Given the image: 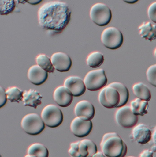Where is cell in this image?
<instances>
[{"mask_svg": "<svg viewBox=\"0 0 156 157\" xmlns=\"http://www.w3.org/2000/svg\"><path fill=\"white\" fill-rule=\"evenodd\" d=\"M71 12L65 2L50 1L38 11L39 25L50 33H61L70 22Z\"/></svg>", "mask_w": 156, "mask_h": 157, "instance_id": "obj_1", "label": "cell"}, {"mask_svg": "<svg viewBox=\"0 0 156 157\" xmlns=\"http://www.w3.org/2000/svg\"><path fill=\"white\" fill-rule=\"evenodd\" d=\"M100 147L106 157H125L128 151L126 144L116 132L105 134Z\"/></svg>", "mask_w": 156, "mask_h": 157, "instance_id": "obj_2", "label": "cell"}, {"mask_svg": "<svg viewBox=\"0 0 156 157\" xmlns=\"http://www.w3.org/2000/svg\"><path fill=\"white\" fill-rule=\"evenodd\" d=\"M96 153V145L94 142L87 139L71 143L69 150L71 157H92Z\"/></svg>", "mask_w": 156, "mask_h": 157, "instance_id": "obj_3", "label": "cell"}, {"mask_svg": "<svg viewBox=\"0 0 156 157\" xmlns=\"http://www.w3.org/2000/svg\"><path fill=\"white\" fill-rule=\"evenodd\" d=\"M21 127L26 133L30 136H37L45 128V124L41 117L37 113H29L23 117Z\"/></svg>", "mask_w": 156, "mask_h": 157, "instance_id": "obj_4", "label": "cell"}, {"mask_svg": "<svg viewBox=\"0 0 156 157\" xmlns=\"http://www.w3.org/2000/svg\"><path fill=\"white\" fill-rule=\"evenodd\" d=\"M83 81L87 89L90 91H95L106 86L108 79L104 70L99 69L88 72Z\"/></svg>", "mask_w": 156, "mask_h": 157, "instance_id": "obj_5", "label": "cell"}, {"mask_svg": "<svg viewBox=\"0 0 156 157\" xmlns=\"http://www.w3.org/2000/svg\"><path fill=\"white\" fill-rule=\"evenodd\" d=\"M41 117L45 125L50 128L59 126L63 121L61 110L53 104L46 106L42 111Z\"/></svg>", "mask_w": 156, "mask_h": 157, "instance_id": "obj_6", "label": "cell"}, {"mask_svg": "<svg viewBox=\"0 0 156 157\" xmlns=\"http://www.w3.org/2000/svg\"><path fill=\"white\" fill-rule=\"evenodd\" d=\"M90 16L91 20L99 26L108 25L112 20L111 9L103 3L94 5L91 8Z\"/></svg>", "mask_w": 156, "mask_h": 157, "instance_id": "obj_7", "label": "cell"}, {"mask_svg": "<svg viewBox=\"0 0 156 157\" xmlns=\"http://www.w3.org/2000/svg\"><path fill=\"white\" fill-rule=\"evenodd\" d=\"M101 41L108 49H117L123 43V35L117 28L108 27L104 29L102 33Z\"/></svg>", "mask_w": 156, "mask_h": 157, "instance_id": "obj_8", "label": "cell"}, {"mask_svg": "<svg viewBox=\"0 0 156 157\" xmlns=\"http://www.w3.org/2000/svg\"><path fill=\"white\" fill-rule=\"evenodd\" d=\"M98 99L100 103L107 109L117 108L120 102L119 92L109 85L102 89L99 93Z\"/></svg>", "mask_w": 156, "mask_h": 157, "instance_id": "obj_9", "label": "cell"}, {"mask_svg": "<svg viewBox=\"0 0 156 157\" xmlns=\"http://www.w3.org/2000/svg\"><path fill=\"white\" fill-rule=\"evenodd\" d=\"M115 120L117 124L121 127L129 128L136 126L139 121V117L133 113L130 106H124L116 111Z\"/></svg>", "mask_w": 156, "mask_h": 157, "instance_id": "obj_10", "label": "cell"}, {"mask_svg": "<svg viewBox=\"0 0 156 157\" xmlns=\"http://www.w3.org/2000/svg\"><path fill=\"white\" fill-rule=\"evenodd\" d=\"M93 128L91 121H84L79 117L75 118L72 121L70 128L75 136L78 138H84L88 136Z\"/></svg>", "mask_w": 156, "mask_h": 157, "instance_id": "obj_11", "label": "cell"}, {"mask_svg": "<svg viewBox=\"0 0 156 157\" xmlns=\"http://www.w3.org/2000/svg\"><path fill=\"white\" fill-rule=\"evenodd\" d=\"M74 112L77 117L84 121H91L94 117L95 110L92 103L87 100H83L76 103Z\"/></svg>", "mask_w": 156, "mask_h": 157, "instance_id": "obj_12", "label": "cell"}, {"mask_svg": "<svg viewBox=\"0 0 156 157\" xmlns=\"http://www.w3.org/2000/svg\"><path fill=\"white\" fill-rule=\"evenodd\" d=\"M63 86L68 89L72 95L75 97L84 94L86 90L83 80L78 76H70L67 78Z\"/></svg>", "mask_w": 156, "mask_h": 157, "instance_id": "obj_13", "label": "cell"}, {"mask_svg": "<svg viewBox=\"0 0 156 157\" xmlns=\"http://www.w3.org/2000/svg\"><path fill=\"white\" fill-rule=\"evenodd\" d=\"M51 61L55 69L60 72L70 71L72 66V60L69 55L63 52H57L51 57Z\"/></svg>", "mask_w": 156, "mask_h": 157, "instance_id": "obj_14", "label": "cell"}, {"mask_svg": "<svg viewBox=\"0 0 156 157\" xmlns=\"http://www.w3.org/2000/svg\"><path fill=\"white\" fill-rule=\"evenodd\" d=\"M53 98L56 103L62 108L69 107L73 101V95L64 86H60L55 89Z\"/></svg>", "mask_w": 156, "mask_h": 157, "instance_id": "obj_15", "label": "cell"}, {"mask_svg": "<svg viewBox=\"0 0 156 157\" xmlns=\"http://www.w3.org/2000/svg\"><path fill=\"white\" fill-rule=\"evenodd\" d=\"M132 136L138 144L145 145L148 144L152 139V131L145 124H138L133 128Z\"/></svg>", "mask_w": 156, "mask_h": 157, "instance_id": "obj_16", "label": "cell"}, {"mask_svg": "<svg viewBox=\"0 0 156 157\" xmlns=\"http://www.w3.org/2000/svg\"><path fill=\"white\" fill-rule=\"evenodd\" d=\"M28 78L30 82L39 86L45 82L48 78V73L38 65L32 66L28 71Z\"/></svg>", "mask_w": 156, "mask_h": 157, "instance_id": "obj_17", "label": "cell"}, {"mask_svg": "<svg viewBox=\"0 0 156 157\" xmlns=\"http://www.w3.org/2000/svg\"><path fill=\"white\" fill-rule=\"evenodd\" d=\"M42 97L39 92L30 89L29 91H25L23 96L24 105L36 109L42 103Z\"/></svg>", "mask_w": 156, "mask_h": 157, "instance_id": "obj_18", "label": "cell"}, {"mask_svg": "<svg viewBox=\"0 0 156 157\" xmlns=\"http://www.w3.org/2000/svg\"><path fill=\"white\" fill-rule=\"evenodd\" d=\"M141 37L152 41L156 39V25L150 22H144L139 27Z\"/></svg>", "mask_w": 156, "mask_h": 157, "instance_id": "obj_19", "label": "cell"}, {"mask_svg": "<svg viewBox=\"0 0 156 157\" xmlns=\"http://www.w3.org/2000/svg\"><path fill=\"white\" fill-rule=\"evenodd\" d=\"M132 89L134 94L137 98L147 102L150 101L152 98L151 91L148 87L143 83H136L132 87Z\"/></svg>", "mask_w": 156, "mask_h": 157, "instance_id": "obj_20", "label": "cell"}, {"mask_svg": "<svg viewBox=\"0 0 156 157\" xmlns=\"http://www.w3.org/2000/svg\"><path fill=\"white\" fill-rule=\"evenodd\" d=\"M130 107L135 116H144L148 114L149 103L146 101L137 98L132 101Z\"/></svg>", "mask_w": 156, "mask_h": 157, "instance_id": "obj_21", "label": "cell"}, {"mask_svg": "<svg viewBox=\"0 0 156 157\" xmlns=\"http://www.w3.org/2000/svg\"><path fill=\"white\" fill-rule=\"evenodd\" d=\"M109 86L115 89L119 93L120 102L117 108H120L125 106L129 98V93L127 87L123 83L119 82L111 83Z\"/></svg>", "mask_w": 156, "mask_h": 157, "instance_id": "obj_22", "label": "cell"}, {"mask_svg": "<svg viewBox=\"0 0 156 157\" xmlns=\"http://www.w3.org/2000/svg\"><path fill=\"white\" fill-rule=\"evenodd\" d=\"M28 154L37 157H49V150L45 145L40 143H35L30 145L28 149Z\"/></svg>", "mask_w": 156, "mask_h": 157, "instance_id": "obj_23", "label": "cell"}, {"mask_svg": "<svg viewBox=\"0 0 156 157\" xmlns=\"http://www.w3.org/2000/svg\"><path fill=\"white\" fill-rule=\"evenodd\" d=\"M104 61V55L99 52H94L89 54L87 58V64L92 68L101 66Z\"/></svg>", "mask_w": 156, "mask_h": 157, "instance_id": "obj_24", "label": "cell"}, {"mask_svg": "<svg viewBox=\"0 0 156 157\" xmlns=\"http://www.w3.org/2000/svg\"><path fill=\"white\" fill-rule=\"evenodd\" d=\"M24 91L16 86L10 87L6 90L8 100L11 102L19 103L23 99Z\"/></svg>", "mask_w": 156, "mask_h": 157, "instance_id": "obj_25", "label": "cell"}, {"mask_svg": "<svg viewBox=\"0 0 156 157\" xmlns=\"http://www.w3.org/2000/svg\"><path fill=\"white\" fill-rule=\"evenodd\" d=\"M36 62L38 66L45 70L47 73H53L55 71L51 59H50L46 54H41L38 55L36 58Z\"/></svg>", "mask_w": 156, "mask_h": 157, "instance_id": "obj_26", "label": "cell"}, {"mask_svg": "<svg viewBox=\"0 0 156 157\" xmlns=\"http://www.w3.org/2000/svg\"><path fill=\"white\" fill-rule=\"evenodd\" d=\"M0 4V14L2 16L8 15L9 13L12 12L16 8V3L14 0H1Z\"/></svg>", "mask_w": 156, "mask_h": 157, "instance_id": "obj_27", "label": "cell"}, {"mask_svg": "<svg viewBox=\"0 0 156 157\" xmlns=\"http://www.w3.org/2000/svg\"><path fill=\"white\" fill-rule=\"evenodd\" d=\"M146 75L148 82L156 87V64L152 65L148 67Z\"/></svg>", "mask_w": 156, "mask_h": 157, "instance_id": "obj_28", "label": "cell"}, {"mask_svg": "<svg viewBox=\"0 0 156 157\" xmlns=\"http://www.w3.org/2000/svg\"><path fill=\"white\" fill-rule=\"evenodd\" d=\"M148 15L149 19L156 24V2L152 3L148 9Z\"/></svg>", "mask_w": 156, "mask_h": 157, "instance_id": "obj_29", "label": "cell"}, {"mask_svg": "<svg viewBox=\"0 0 156 157\" xmlns=\"http://www.w3.org/2000/svg\"><path fill=\"white\" fill-rule=\"evenodd\" d=\"M0 91H1V103H0V108H2L5 106V105L7 102V95L6 94V91L2 87H0Z\"/></svg>", "mask_w": 156, "mask_h": 157, "instance_id": "obj_30", "label": "cell"}, {"mask_svg": "<svg viewBox=\"0 0 156 157\" xmlns=\"http://www.w3.org/2000/svg\"><path fill=\"white\" fill-rule=\"evenodd\" d=\"M140 157H154L153 153L149 150H145L140 154Z\"/></svg>", "mask_w": 156, "mask_h": 157, "instance_id": "obj_31", "label": "cell"}, {"mask_svg": "<svg viewBox=\"0 0 156 157\" xmlns=\"http://www.w3.org/2000/svg\"><path fill=\"white\" fill-rule=\"evenodd\" d=\"M41 1V0H40V1H27V2H28V3L32 5L38 4H39Z\"/></svg>", "mask_w": 156, "mask_h": 157, "instance_id": "obj_32", "label": "cell"}, {"mask_svg": "<svg viewBox=\"0 0 156 157\" xmlns=\"http://www.w3.org/2000/svg\"><path fill=\"white\" fill-rule=\"evenodd\" d=\"M92 157H106L102 152H98Z\"/></svg>", "mask_w": 156, "mask_h": 157, "instance_id": "obj_33", "label": "cell"}, {"mask_svg": "<svg viewBox=\"0 0 156 157\" xmlns=\"http://www.w3.org/2000/svg\"><path fill=\"white\" fill-rule=\"evenodd\" d=\"M137 1H137V0H136V1H124V2H127V3H128V4H134V3H136Z\"/></svg>", "mask_w": 156, "mask_h": 157, "instance_id": "obj_34", "label": "cell"}, {"mask_svg": "<svg viewBox=\"0 0 156 157\" xmlns=\"http://www.w3.org/2000/svg\"><path fill=\"white\" fill-rule=\"evenodd\" d=\"M25 157H37L35 155H30V154H27Z\"/></svg>", "mask_w": 156, "mask_h": 157, "instance_id": "obj_35", "label": "cell"}, {"mask_svg": "<svg viewBox=\"0 0 156 157\" xmlns=\"http://www.w3.org/2000/svg\"><path fill=\"white\" fill-rule=\"evenodd\" d=\"M154 56L156 57V48L154 50Z\"/></svg>", "mask_w": 156, "mask_h": 157, "instance_id": "obj_36", "label": "cell"}, {"mask_svg": "<svg viewBox=\"0 0 156 157\" xmlns=\"http://www.w3.org/2000/svg\"><path fill=\"white\" fill-rule=\"evenodd\" d=\"M133 157V156H129V157Z\"/></svg>", "mask_w": 156, "mask_h": 157, "instance_id": "obj_37", "label": "cell"}]
</instances>
